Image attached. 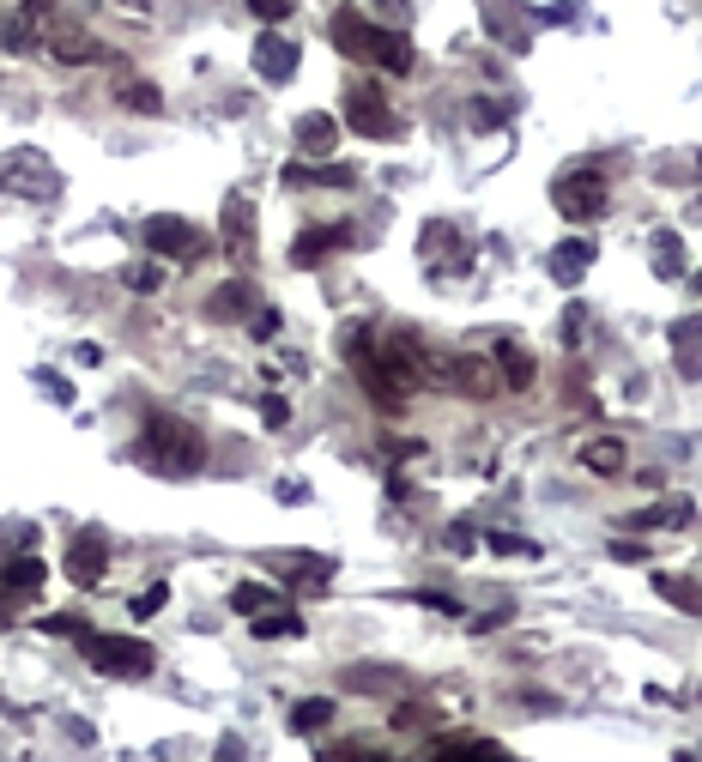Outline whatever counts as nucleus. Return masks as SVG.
<instances>
[{
    "instance_id": "7c9ffc66",
    "label": "nucleus",
    "mask_w": 702,
    "mask_h": 762,
    "mask_svg": "<svg viewBox=\"0 0 702 762\" xmlns=\"http://www.w3.org/2000/svg\"><path fill=\"white\" fill-rule=\"evenodd\" d=\"M654 267H660L667 279L684 273V254H679V237H672V230H660V237H654Z\"/></svg>"
},
{
    "instance_id": "de8ad7c7",
    "label": "nucleus",
    "mask_w": 702,
    "mask_h": 762,
    "mask_svg": "<svg viewBox=\"0 0 702 762\" xmlns=\"http://www.w3.org/2000/svg\"><path fill=\"white\" fill-rule=\"evenodd\" d=\"M376 7H381V12H394V19H406V12H412L406 0H376Z\"/></svg>"
},
{
    "instance_id": "ddd939ff",
    "label": "nucleus",
    "mask_w": 702,
    "mask_h": 762,
    "mask_svg": "<svg viewBox=\"0 0 702 762\" xmlns=\"http://www.w3.org/2000/svg\"><path fill=\"white\" fill-rule=\"evenodd\" d=\"M442 376H449V382H454V394H467V399H491V394H503V382H496L491 357H472V352L449 357V364H442Z\"/></svg>"
},
{
    "instance_id": "1a4fd4ad",
    "label": "nucleus",
    "mask_w": 702,
    "mask_h": 762,
    "mask_svg": "<svg viewBox=\"0 0 702 762\" xmlns=\"http://www.w3.org/2000/svg\"><path fill=\"white\" fill-rule=\"evenodd\" d=\"M219 249L231 254V261H254V200L249 194H231L224 200V218H219Z\"/></svg>"
},
{
    "instance_id": "c9c22d12",
    "label": "nucleus",
    "mask_w": 702,
    "mask_h": 762,
    "mask_svg": "<svg viewBox=\"0 0 702 762\" xmlns=\"http://www.w3.org/2000/svg\"><path fill=\"white\" fill-rule=\"evenodd\" d=\"M484 31H491V36H503V43H509V49H527V36H521V31H515V24H509V19H503V12H484Z\"/></svg>"
},
{
    "instance_id": "e433bc0d",
    "label": "nucleus",
    "mask_w": 702,
    "mask_h": 762,
    "mask_svg": "<svg viewBox=\"0 0 702 762\" xmlns=\"http://www.w3.org/2000/svg\"><path fill=\"white\" fill-rule=\"evenodd\" d=\"M85 617H73V612H61V617H43V636H85Z\"/></svg>"
},
{
    "instance_id": "f704fd0d",
    "label": "nucleus",
    "mask_w": 702,
    "mask_h": 762,
    "mask_svg": "<svg viewBox=\"0 0 702 762\" xmlns=\"http://www.w3.org/2000/svg\"><path fill=\"white\" fill-rule=\"evenodd\" d=\"M249 12H254V19H266V24H279V19L297 12V0H249Z\"/></svg>"
},
{
    "instance_id": "a19ab883",
    "label": "nucleus",
    "mask_w": 702,
    "mask_h": 762,
    "mask_svg": "<svg viewBox=\"0 0 702 762\" xmlns=\"http://www.w3.org/2000/svg\"><path fill=\"white\" fill-rule=\"evenodd\" d=\"M611 557H618V563H648V545H642V539H636V545L624 539V545H611Z\"/></svg>"
},
{
    "instance_id": "dca6fc26",
    "label": "nucleus",
    "mask_w": 702,
    "mask_h": 762,
    "mask_svg": "<svg viewBox=\"0 0 702 762\" xmlns=\"http://www.w3.org/2000/svg\"><path fill=\"white\" fill-rule=\"evenodd\" d=\"M285 188H352V164H285Z\"/></svg>"
},
{
    "instance_id": "ea45409f",
    "label": "nucleus",
    "mask_w": 702,
    "mask_h": 762,
    "mask_svg": "<svg viewBox=\"0 0 702 762\" xmlns=\"http://www.w3.org/2000/svg\"><path fill=\"white\" fill-rule=\"evenodd\" d=\"M394 727H437V714H430V708H400V714H394Z\"/></svg>"
},
{
    "instance_id": "a211bd4d",
    "label": "nucleus",
    "mask_w": 702,
    "mask_h": 762,
    "mask_svg": "<svg viewBox=\"0 0 702 762\" xmlns=\"http://www.w3.org/2000/svg\"><path fill=\"white\" fill-rule=\"evenodd\" d=\"M587 261H594V249H587L581 237H569V242H557V249L545 254V273H552L557 285H576V279L587 273Z\"/></svg>"
},
{
    "instance_id": "58836bf2",
    "label": "nucleus",
    "mask_w": 702,
    "mask_h": 762,
    "mask_svg": "<svg viewBox=\"0 0 702 762\" xmlns=\"http://www.w3.org/2000/svg\"><path fill=\"white\" fill-rule=\"evenodd\" d=\"M491 551H503V557H539L533 545H521L515 533H491Z\"/></svg>"
},
{
    "instance_id": "c85d7f7f",
    "label": "nucleus",
    "mask_w": 702,
    "mask_h": 762,
    "mask_svg": "<svg viewBox=\"0 0 702 762\" xmlns=\"http://www.w3.org/2000/svg\"><path fill=\"white\" fill-rule=\"evenodd\" d=\"M696 333H702L696 315H684L679 327H672V345H679V369H684L691 382H696Z\"/></svg>"
},
{
    "instance_id": "cd10ccee",
    "label": "nucleus",
    "mask_w": 702,
    "mask_h": 762,
    "mask_svg": "<svg viewBox=\"0 0 702 762\" xmlns=\"http://www.w3.org/2000/svg\"><path fill=\"white\" fill-rule=\"evenodd\" d=\"M654 587L667 593V605H679L684 617H696V605H702V599H696V575H660Z\"/></svg>"
},
{
    "instance_id": "473e14b6",
    "label": "nucleus",
    "mask_w": 702,
    "mask_h": 762,
    "mask_svg": "<svg viewBox=\"0 0 702 762\" xmlns=\"http://www.w3.org/2000/svg\"><path fill=\"white\" fill-rule=\"evenodd\" d=\"M127 291H158L164 285V273H158V261H134V267H127Z\"/></svg>"
},
{
    "instance_id": "9b49d317",
    "label": "nucleus",
    "mask_w": 702,
    "mask_h": 762,
    "mask_svg": "<svg viewBox=\"0 0 702 762\" xmlns=\"http://www.w3.org/2000/svg\"><path fill=\"white\" fill-rule=\"evenodd\" d=\"M43 55H55L61 67H85V61H104L109 49L97 43V36H85L80 24H61V19H55V24L43 31Z\"/></svg>"
},
{
    "instance_id": "20e7f679",
    "label": "nucleus",
    "mask_w": 702,
    "mask_h": 762,
    "mask_svg": "<svg viewBox=\"0 0 702 762\" xmlns=\"http://www.w3.org/2000/svg\"><path fill=\"white\" fill-rule=\"evenodd\" d=\"M80 648H85V660H92L97 671H109V678H146V671L158 666L139 636H97V629H85Z\"/></svg>"
},
{
    "instance_id": "f03ea898",
    "label": "nucleus",
    "mask_w": 702,
    "mask_h": 762,
    "mask_svg": "<svg viewBox=\"0 0 702 762\" xmlns=\"http://www.w3.org/2000/svg\"><path fill=\"white\" fill-rule=\"evenodd\" d=\"M139 460L164 478H188V472L207 467V442H200V430L182 418H146V430H139Z\"/></svg>"
},
{
    "instance_id": "f257e3e1",
    "label": "nucleus",
    "mask_w": 702,
    "mask_h": 762,
    "mask_svg": "<svg viewBox=\"0 0 702 762\" xmlns=\"http://www.w3.org/2000/svg\"><path fill=\"white\" fill-rule=\"evenodd\" d=\"M327 36H334L339 55L369 61V67H388V73H412V61H418L412 43H406L400 31H381V24H369L364 12H334Z\"/></svg>"
},
{
    "instance_id": "37998d69",
    "label": "nucleus",
    "mask_w": 702,
    "mask_h": 762,
    "mask_svg": "<svg viewBox=\"0 0 702 762\" xmlns=\"http://www.w3.org/2000/svg\"><path fill=\"white\" fill-rule=\"evenodd\" d=\"M418 605H430V612H461V599H449V593H412Z\"/></svg>"
},
{
    "instance_id": "49530a36",
    "label": "nucleus",
    "mask_w": 702,
    "mask_h": 762,
    "mask_svg": "<svg viewBox=\"0 0 702 762\" xmlns=\"http://www.w3.org/2000/svg\"><path fill=\"white\" fill-rule=\"evenodd\" d=\"M109 7H122V12H151L158 0H109Z\"/></svg>"
},
{
    "instance_id": "c03bdc74",
    "label": "nucleus",
    "mask_w": 702,
    "mask_h": 762,
    "mask_svg": "<svg viewBox=\"0 0 702 762\" xmlns=\"http://www.w3.org/2000/svg\"><path fill=\"white\" fill-rule=\"evenodd\" d=\"M279 502H310V484H303V478H285V484H279Z\"/></svg>"
},
{
    "instance_id": "4468645a",
    "label": "nucleus",
    "mask_w": 702,
    "mask_h": 762,
    "mask_svg": "<svg viewBox=\"0 0 702 762\" xmlns=\"http://www.w3.org/2000/svg\"><path fill=\"white\" fill-rule=\"evenodd\" d=\"M254 73H261L266 85L297 80V43H291V36H279V31H266L261 43H254Z\"/></svg>"
},
{
    "instance_id": "a18cd8bd",
    "label": "nucleus",
    "mask_w": 702,
    "mask_h": 762,
    "mask_svg": "<svg viewBox=\"0 0 702 762\" xmlns=\"http://www.w3.org/2000/svg\"><path fill=\"white\" fill-rule=\"evenodd\" d=\"M449 551H472V526H454V533H449Z\"/></svg>"
},
{
    "instance_id": "423d86ee",
    "label": "nucleus",
    "mask_w": 702,
    "mask_h": 762,
    "mask_svg": "<svg viewBox=\"0 0 702 762\" xmlns=\"http://www.w3.org/2000/svg\"><path fill=\"white\" fill-rule=\"evenodd\" d=\"M552 206L569 218V225H594V218L611 206V188H606V176L576 170V176H564V182L552 188Z\"/></svg>"
},
{
    "instance_id": "0eeeda50",
    "label": "nucleus",
    "mask_w": 702,
    "mask_h": 762,
    "mask_svg": "<svg viewBox=\"0 0 702 762\" xmlns=\"http://www.w3.org/2000/svg\"><path fill=\"white\" fill-rule=\"evenodd\" d=\"M146 249L151 254H164V261H200V254L212 249L207 237H200L188 218H176V212H158V218H146Z\"/></svg>"
},
{
    "instance_id": "39448f33",
    "label": "nucleus",
    "mask_w": 702,
    "mask_h": 762,
    "mask_svg": "<svg viewBox=\"0 0 702 762\" xmlns=\"http://www.w3.org/2000/svg\"><path fill=\"white\" fill-rule=\"evenodd\" d=\"M49 24H55L49 0H19L12 12H0V55H36Z\"/></svg>"
},
{
    "instance_id": "bb28decb",
    "label": "nucleus",
    "mask_w": 702,
    "mask_h": 762,
    "mask_svg": "<svg viewBox=\"0 0 702 762\" xmlns=\"http://www.w3.org/2000/svg\"><path fill=\"white\" fill-rule=\"evenodd\" d=\"M496 364H503V382L515 387V394H521V387H533V357L521 352V345H496Z\"/></svg>"
},
{
    "instance_id": "2f4dec72",
    "label": "nucleus",
    "mask_w": 702,
    "mask_h": 762,
    "mask_svg": "<svg viewBox=\"0 0 702 762\" xmlns=\"http://www.w3.org/2000/svg\"><path fill=\"white\" fill-rule=\"evenodd\" d=\"M164 605H170V587H164V581H151L146 593H134V599H127V612H134V617H158Z\"/></svg>"
},
{
    "instance_id": "aec40b11",
    "label": "nucleus",
    "mask_w": 702,
    "mask_h": 762,
    "mask_svg": "<svg viewBox=\"0 0 702 762\" xmlns=\"http://www.w3.org/2000/svg\"><path fill=\"white\" fill-rule=\"evenodd\" d=\"M254 309V285H242V279H231V285H219L207 296V321H242Z\"/></svg>"
},
{
    "instance_id": "79ce46f5",
    "label": "nucleus",
    "mask_w": 702,
    "mask_h": 762,
    "mask_svg": "<svg viewBox=\"0 0 702 762\" xmlns=\"http://www.w3.org/2000/svg\"><path fill=\"white\" fill-rule=\"evenodd\" d=\"M261 418H266V424H285V418H291V406H285L279 394H266V399H261Z\"/></svg>"
},
{
    "instance_id": "b1692460",
    "label": "nucleus",
    "mask_w": 702,
    "mask_h": 762,
    "mask_svg": "<svg viewBox=\"0 0 702 762\" xmlns=\"http://www.w3.org/2000/svg\"><path fill=\"white\" fill-rule=\"evenodd\" d=\"M322 727H334V702L327 696H310V702L291 708V732H322Z\"/></svg>"
},
{
    "instance_id": "f8f14e48",
    "label": "nucleus",
    "mask_w": 702,
    "mask_h": 762,
    "mask_svg": "<svg viewBox=\"0 0 702 762\" xmlns=\"http://www.w3.org/2000/svg\"><path fill=\"white\" fill-rule=\"evenodd\" d=\"M334 249H352V230H346V225H310V230H297V237H291V267H303V273H310V267H322Z\"/></svg>"
},
{
    "instance_id": "393cba45",
    "label": "nucleus",
    "mask_w": 702,
    "mask_h": 762,
    "mask_svg": "<svg viewBox=\"0 0 702 762\" xmlns=\"http://www.w3.org/2000/svg\"><path fill=\"white\" fill-rule=\"evenodd\" d=\"M425 756H503V744H491V739H430Z\"/></svg>"
},
{
    "instance_id": "6e6552de",
    "label": "nucleus",
    "mask_w": 702,
    "mask_h": 762,
    "mask_svg": "<svg viewBox=\"0 0 702 762\" xmlns=\"http://www.w3.org/2000/svg\"><path fill=\"white\" fill-rule=\"evenodd\" d=\"M346 127H352V134H364V139H394V134H400V122H394V109L381 103L376 85H352V92H346Z\"/></svg>"
},
{
    "instance_id": "4c0bfd02",
    "label": "nucleus",
    "mask_w": 702,
    "mask_h": 762,
    "mask_svg": "<svg viewBox=\"0 0 702 762\" xmlns=\"http://www.w3.org/2000/svg\"><path fill=\"white\" fill-rule=\"evenodd\" d=\"M509 122V109H503V103H491V97H479V103H472V127H503Z\"/></svg>"
},
{
    "instance_id": "4be33fe9",
    "label": "nucleus",
    "mask_w": 702,
    "mask_h": 762,
    "mask_svg": "<svg viewBox=\"0 0 702 762\" xmlns=\"http://www.w3.org/2000/svg\"><path fill=\"white\" fill-rule=\"evenodd\" d=\"M116 97L134 115H158L164 109V92H158V85H146V80H134V73H122V80H116Z\"/></svg>"
},
{
    "instance_id": "5701e85b",
    "label": "nucleus",
    "mask_w": 702,
    "mask_h": 762,
    "mask_svg": "<svg viewBox=\"0 0 702 762\" xmlns=\"http://www.w3.org/2000/svg\"><path fill=\"white\" fill-rule=\"evenodd\" d=\"M254 636H261V641H297V636H303V617L273 612V605H266V612L254 617Z\"/></svg>"
},
{
    "instance_id": "c756f323",
    "label": "nucleus",
    "mask_w": 702,
    "mask_h": 762,
    "mask_svg": "<svg viewBox=\"0 0 702 762\" xmlns=\"http://www.w3.org/2000/svg\"><path fill=\"white\" fill-rule=\"evenodd\" d=\"M266 605H273V587H254V581L231 587V612H242V617H261Z\"/></svg>"
},
{
    "instance_id": "a878e982",
    "label": "nucleus",
    "mask_w": 702,
    "mask_h": 762,
    "mask_svg": "<svg viewBox=\"0 0 702 762\" xmlns=\"http://www.w3.org/2000/svg\"><path fill=\"white\" fill-rule=\"evenodd\" d=\"M581 460L594 472H624V442H618V436H594V442L581 448Z\"/></svg>"
},
{
    "instance_id": "72a5a7b5",
    "label": "nucleus",
    "mask_w": 702,
    "mask_h": 762,
    "mask_svg": "<svg viewBox=\"0 0 702 762\" xmlns=\"http://www.w3.org/2000/svg\"><path fill=\"white\" fill-rule=\"evenodd\" d=\"M636 526H691V502L684 509H648V514H636Z\"/></svg>"
},
{
    "instance_id": "6ab92c4d",
    "label": "nucleus",
    "mask_w": 702,
    "mask_h": 762,
    "mask_svg": "<svg viewBox=\"0 0 702 762\" xmlns=\"http://www.w3.org/2000/svg\"><path fill=\"white\" fill-rule=\"evenodd\" d=\"M43 581H49L43 557H19V563H7V570H0V599H31Z\"/></svg>"
},
{
    "instance_id": "2eb2a0df",
    "label": "nucleus",
    "mask_w": 702,
    "mask_h": 762,
    "mask_svg": "<svg viewBox=\"0 0 702 762\" xmlns=\"http://www.w3.org/2000/svg\"><path fill=\"white\" fill-rule=\"evenodd\" d=\"M104 563H109V545L97 533H80V539H73V551H67V581H73V587H92V581L104 575Z\"/></svg>"
},
{
    "instance_id": "9d476101",
    "label": "nucleus",
    "mask_w": 702,
    "mask_h": 762,
    "mask_svg": "<svg viewBox=\"0 0 702 762\" xmlns=\"http://www.w3.org/2000/svg\"><path fill=\"white\" fill-rule=\"evenodd\" d=\"M418 242H425V267H430V273H467V267H472V254H467V242H461V230H454V225H442V218H430V225H425V237H418Z\"/></svg>"
},
{
    "instance_id": "f3484780",
    "label": "nucleus",
    "mask_w": 702,
    "mask_h": 762,
    "mask_svg": "<svg viewBox=\"0 0 702 762\" xmlns=\"http://www.w3.org/2000/svg\"><path fill=\"white\" fill-rule=\"evenodd\" d=\"M346 690H357V696H388V690H400L406 683V671L400 666H369V660H357V666H346Z\"/></svg>"
},
{
    "instance_id": "412c9836",
    "label": "nucleus",
    "mask_w": 702,
    "mask_h": 762,
    "mask_svg": "<svg viewBox=\"0 0 702 762\" xmlns=\"http://www.w3.org/2000/svg\"><path fill=\"white\" fill-rule=\"evenodd\" d=\"M297 146L303 152H334L339 146V122H334V115H303V122H297Z\"/></svg>"
},
{
    "instance_id": "7ed1b4c3",
    "label": "nucleus",
    "mask_w": 702,
    "mask_h": 762,
    "mask_svg": "<svg viewBox=\"0 0 702 762\" xmlns=\"http://www.w3.org/2000/svg\"><path fill=\"white\" fill-rule=\"evenodd\" d=\"M0 188H7L12 200H36V206H43V200H55V194H61V170L36 146H19V152L0 158Z\"/></svg>"
}]
</instances>
